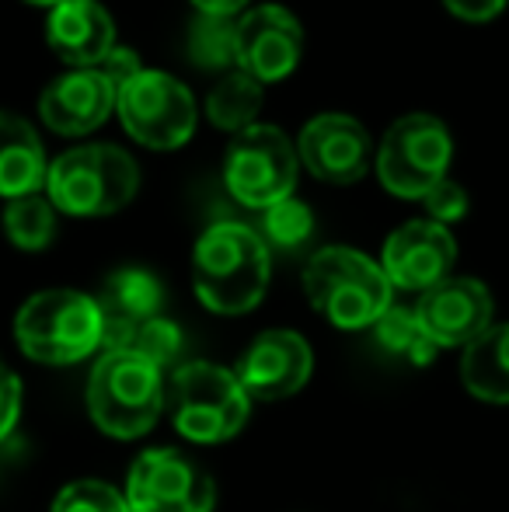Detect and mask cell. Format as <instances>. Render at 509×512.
I'll list each match as a JSON object with an SVG mask.
<instances>
[{
    "instance_id": "cell-4",
    "label": "cell",
    "mask_w": 509,
    "mask_h": 512,
    "mask_svg": "<svg viewBox=\"0 0 509 512\" xmlns=\"http://www.w3.org/2000/svg\"><path fill=\"white\" fill-rule=\"evenodd\" d=\"M140 168L123 147L84 143L49 164L46 196L67 216H109L133 203Z\"/></svg>"
},
{
    "instance_id": "cell-1",
    "label": "cell",
    "mask_w": 509,
    "mask_h": 512,
    "mask_svg": "<svg viewBox=\"0 0 509 512\" xmlns=\"http://www.w3.org/2000/svg\"><path fill=\"white\" fill-rule=\"evenodd\" d=\"M272 258L262 234L245 223H213L192 251V283L213 314H248L269 286Z\"/></svg>"
},
{
    "instance_id": "cell-14",
    "label": "cell",
    "mask_w": 509,
    "mask_h": 512,
    "mask_svg": "<svg viewBox=\"0 0 509 512\" xmlns=\"http://www.w3.org/2000/svg\"><path fill=\"white\" fill-rule=\"evenodd\" d=\"M300 164L314 178L332 185H353L370 168V136L360 119L339 112L314 115L297 140Z\"/></svg>"
},
{
    "instance_id": "cell-9",
    "label": "cell",
    "mask_w": 509,
    "mask_h": 512,
    "mask_svg": "<svg viewBox=\"0 0 509 512\" xmlns=\"http://www.w3.org/2000/svg\"><path fill=\"white\" fill-rule=\"evenodd\" d=\"M119 122L136 143L150 150H175L196 133V102L178 77L147 70L123 84L116 95Z\"/></svg>"
},
{
    "instance_id": "cell-24",
    "label": "cell",
    "mask_w": 509,
    "mask_h": 512,
    "mask_svg": "<svg viewBox=\"0 0 509 512\" xmlns=\"http://www.w3.org/2000/svg\"><path fill=\"white\" fill-rule=\"evenodd\" d=\"M4 230L7 241L21 251H42L56 234V206L49 196H21L11 199L4 209Z\"/></svg>"
},
{
    "instance_id": "cell-12",
    "label": "cell",
    "mask_w": 509,
    "mask_h": 512,
    "mask_svg": "<svg viewBox=\"0 0 509 512\" xmlns=\"http://www.w3.org/2000/svg\"><path fill=\"white\" fill-rule=\"evenodd\" d=\"M311 370H314V352L307 345V338L286 328L262 331L241 352L238 366H234L248 398L258 401H283L290 394H297L311 380Z\"/></svg>"
},
{
    "instance_id": "cell-30",
    "label": "cell",
    "mask_w": 509,
    "mask_h": 512,
    "mask_svg": "<svg viewBox=\"0 0 509 512\" xmlns=\"http://www.w3.org/2000/svg\"><path fill=\"white\" fill-rule=\"evenodd\" d=\"M95 70H102V74L112 81V88L119 91V88H123V84H129L136 74H140V70H143V63H140V56H136L129 46H116L109 56H105L102 63H98Z\"/></svg>"
},
{
    "instance_id": "cell-3",
    "label": "cell",
    "mask_w": 509,
    "mask_h": 512,
    "mask_svg": "<svg viewBox=\"0 0 509 512\" xmlns=\"http://www.w3.org/2000/svg\"><path fill=\"white\" fill-rule=\"evenodd\" d=\"M391 279L384 269L353 248H321L307 258L304 293L335 328H374L391 307Z\"/></svg>"
},
{
    "instance_id": "cell-25",
    "label": "cell",
    "mask_w": 509,
    "mask_h": 512,
    "mask_svg": "<svg viewBox=\"0 0 509 512\" xmlns=\"http://www.w3.org/2000/svg\"><path fill=\"white\" fill-rule=\"evenodd\" d=\"M314 234V213L300 199H283V203L262 209V241L279 251H297Z\"/></svg>"
},
{
    "instance_id": "cell-2",
    "label": "cell",
    "mask_w": 509,
    "mask_h": 512,
    "mask_svg": "<svg viewBox=\"0 0 509 512\" xmlns=\"http://www.w3.org/2000/svg\"><path fill=\"white\" fill-rule=\"evenodd\" d=\"M14 338L28 359L70 366L102 349L105 314L95 297L77 290H42L14 317Z\"/></svg>"
},
{
    "instance_id": "cell-32",
    "label": "cell",
    "mask_w": 509,
    "mask_h": 512,
    "mask_svg": "<svg viewBox=\"0 0 509 512\" xmlns=\"http://www.w3.org/2000/svg\"><path fill=\"white\" fill-rule=\"evenodd\" d=\"M199 14H213V18H241L248 0H192Z\"/></svg>"
},
{
    "instance_id": "cell-19",
    "label": "cell",
    "mask_w": 509,
    "mask_h": 512,
    "mask_svg": "<svg viewBox=\"0 0 509 512\" xmlns=\"http://www.w3.org/2000/svg\"><path fill=\"white\" fill-rule=\"evenodd\" d=\"M102 307L105 321L123 324V328H140L143 321L161 317L164 286L157 283L154 272L147 269H119L105 279L102 297H95Z\"/></svg>"
},
{
    "instance_id": "cell-21",
    "label": "cell",
    "mask_w": 509,
    "mask_h": 512,
    "mask_svg": "<svg viewBox=\"0 0 509 512\" xmlns=\"http://www.w3.org/2000/svg\"><path fill=\"white\" fill-rule=\"evenodd\" d=\"M265 84H258L255 77H248L245 70H227L217 84H213L210 98H206V115L217 129L224 133H245L248 126H255V115L262 108Z\"/></svg>"
},
{
    "instance_id": "cell-11",
    "label": "cell",
    "mask_w": 509,
    "mask_h": 512,
    "mask_svg": "<svg viewBox=\"0 0 509 512\" xmlns=\"http://www.w3.org/2000/svg\"><path fill=\"white\" fill-rule=\"evenodd\" d=\"M304 56V28L279 4L252 7L238 18V70L258 84H276L297 70Z\"/></svg>"
},
{
    "instance_id": "cell-20",
    "label": "cell",
    "mask_w": 509,
    "mask_h": 512,
    "mask_svg": "<svg viewBox=\"0 0 509 512\" xmlns=\"http://www.w3.org/2000/svg\"><path fill=\"white\" fill-rule=\"evenodd\" d=\"M461 380L478 401L509 405V324L489 328L464 349Z\"/></svg>"
},
{
    "instance_id": "cell-8",
    "label": "cell",
    "mask_w": 509,
    "mask_h": 512,
    "mask_svg": "<svg viewBox=\"0 0 509 512\" xmlns=\"http://www.w3.org/2000/svg\"><path fill=\"white\" fill-rule=\"evenodd\" d=\"M454 143L436 115H405L377 147V178L391 196L426 199L447 178Z\"/></svg>"
},
{
    "instance_id": "cell-33",
    "label": "cell",
    "mask_w": 509,
    "mask_h": 512,
    "mask_svg": "<svg viewBox=\"0 0 509 512\" xmlns=\"http://www.w3.org/2000/svg\"><path fill=\"white\" fill-rule=\"evenodd\" d=\"M28 4H39V7H49V11H53V7H60L63 0H28Z\"/></svg>"
},
{
    "instance_id": "cell-18",
    "label": "cell",
    "mask_w": 509,
    "mask_h": 512,
    "mask_svg": "<svg viewBox=\"0 0 509 512\" xmlns=\"http://www.w3.org/2000/svg\"><path fill=\"white\" fill-rule=\"evenodd\" d=\"M49 161L42 140L21 115L0 112V196L21 199L46 189Z\"/></svg>"
},
{
    "instance_id": "cell-17",
    "label": "cell",
    "mask_w": 509,
    "mask_h": 512,
    "mask_svg": "<svg viewBox=\"0 0 509 512\" xmlns=\"http://www.w3.org/2000/svg\"><path fill=\"white\" fill-rule=\"evenodd\" d=\"M46 42L70 70L98 67L116 42V25L112 14L98 0H63L46 18Z\"/></svg>"
},
{
    "instance_id": "cell-31",
    "label": "cell",
    "mask_w": 509,
    "mask_h": 512,
    "mask_svg": "<svg viewBox=\"0 0 509 512\" xmlns=\"http://www.w3.org/2000/svg\"><path fill=\"white\" fill-rule=\"evenodd\" d=\"M443 4L461 21H492L506 7V0H443Z\"/></svg>"
},
{
    "instance_id": "cell-5",
    "label": "cell",
    "mask_w": 509,
    "mask_h": 512,
    "mask_svg": "<svg viewBox=\"0 0 509 512\" xmlns=\"http://www.w3.org/2000/svg\"><path fill=\"white\" fill-rule=\"evenodd\" d=\"M88 411L105 436H143L164 411L161 370L133 349L102 352L88 377Z\"/></svg>"
},
{
    "instance_id": "cell-6",
    "label": "cell",
    "mask_w": 509,
    "mask_h": 512,
    "mask_svg": "<svg viewBox=\"0 0 509 512\" xmlns=\"http://www.w3.org/2000/svg\"><path fill=\"white\" fill-rule=\"evenodd\" d=\"M248 401L252 398L241 387L238 373L206 359L178 366L164 391L171 422L192 443H224L238 436L248 422Z\"/></svg>"
},
{
    "instance_id": "cell-27",
    "label": "cell",
    "mask_w": 509,
    "mask_h": 512,
    "mask_svg": "<svg viewBox=\"0 0 509 512\" xmlns=\"http://www.w3.org/2000/svg\"><path fill=\"white\" fill-rule=\"evenodd\" d=\"M49 512H129V502L123 492L95 478L70 481L60 495L53 499Z\"/></svg>"
},
{
    "instance_id": "cell-26",
    "label": "cell",
    "mask_w": 509,
    "mask_h": 512,
    "mask_svg": "<svg viewBox=\"0 0 509 512\" xmlns=\"http://www.w3.org/2000/svg\"><path fill=\"white\" fill-rule=\"evenodd\" d=\"M182 331H178L175 321H168V317H154V321H143L140 328L133 331V338H129V349L140 352L143 359H150V363L157 366V370H164V366H171L178 356H182Z\"/></svg>"
},
{
    "instance_id": "cell-23",
    "label": "cell",
    "mask_w": 509,
    "mask_h": 512,
    "mask_svg": "<svg viewBox=\"0 0 509 512\" xmlns=\"http://www.w3.org/2000/svg\"><path fill=\"white\" fill-rule=\"evenodd\" d=\"M189 60L203 70L238 67V18L199 14L189 28Z\"/></svg>"
},
{
    "instance_id": "cell-15",
    "label": "cell",
    "mask_w": 509,
    "mask_h": 512,
    "mask_svg": "<svg viewBox=\"0 0 509 512\" xmlns=\"http://www.w3.org/2000/svg\"><path fill=\"white\" fill-rule=\"evenodd\" d=\"M415 314L436 349H454V345L468 349L492 328V293L478 279L450 276L422 293Z\"/></svg>"
},
{
    "instance_id": "cell-29",
    "label": "cell",
    "mask_w": 509,
    "mask_h": 512,
    "mask_svg": "<svg viewBox=\"0 0 509 512\" xmlns=\"http://www.w3.org/2000/svg\"><path fill=\"white\" fill-rule=\"evenodd\" d=\"M21 415V380L11 366L0 359V439H7Z\"/></svg>"
},
{
    "instance_id": "cell-22",
    "label": "cell",
    "mask_w": 509,
    "mask_h": 512,
    "mask_svg": "<svg viewBox=\"0 0 509 512\" xmlns=\"http://www.w3.org/2000/svg\"><path fill=\"white\" fill-rule=\"evenodd\" d=\"M374 335L384 352L408 359V363H415V366L433 363V356H436V342L426 335L419 314L408 307H394V304L387 307L381 321L374 324Z\"/></svg>"
},
{
    "instance_id": "cell-28",
    "label": "cell",
    "mask_w": 509,
    "mask_h": 512,
    "mask_svg": "<svg viewBox=\"0 0 509 512\" xmlns=\"http://www.w3.org/2000/svg\"><path fill=\"white\" fill-rule=\"evenodd\" d=\"M422 203H426L433 223H443V227H447V223L461 220V216L468 213V192H464L457 182H450V178H443Z\"/></svg>"
},
{
    "instance_id": "cell-13",
    "label": "cell",
    "mask_w": 509,
    "mask_h": 512,
    "mask_svg": "<svg viewBox=\"0 0 509 512\" xmlns=\"http://www.w3.org/2000/svg\"><path fill=\"white\" fill-rule=\"evenodd\" d=\"M457 262V244L443 223L412 220L398 227L384 241L381 269L391 279V286L412 293H426L436 283L450 279V269Z\"/></svg>"
},
{
    "instance_id": "cell-16",
    "label": "cell",
    "mask_w": 509,
    "mask_h": 512,
    "mask_svg": "<svg viewBox=\"0 0 509 512\" xmlns=\"http://www.w3.org/2000/svg\"><path fill=\"white\" fill-rule=\"evenodd\" d=\"M116 95L119 91L102 70H67L53 84H46L39 98V115L53 133L84 136L95 133L116 112Z\"/></svg>"
},
{
    "instance_id": "cell-7",
    "label": "cell",
    "mask_w": 509,
    "mask_h": 512,
    "mask_svg": "<svg viewBox=\"0 0 509 512\" xmlns=\"http://www.w3.org/2000/svg\"><path fill=\"white\" fill-rule=\"evenodd\" d=\"M300 154L279 126L255 122L231 140L224 154V185L241 206L269 209L293 196Z\"/></svg>"
},
{
    "instance_id": "cell-10",
    "label": "cell",
    "mask_w": 509,
    "mask_h": 512,
    "mask_svg": "<svg viewBox=\"0 0 509 512\" xmlns=\"http://www.w3.org/2000/svg\"><path fill=\"white\" fill-rule=\"evenodd\" d=\"M129 512H213L217 485L178 450H147L126 478Z\"/></svg>"
}]
</instances>
